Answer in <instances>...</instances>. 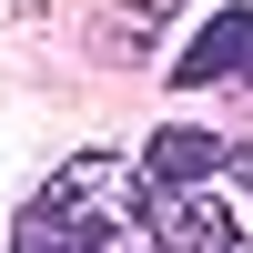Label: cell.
Listing matches in <instances>:
<instances>
[{
  "instance_id": "obj_2",
  "label": "cell",
  "mask_w": 253,
  "mask_h": 253,
  "mask_svg": "<svg viewBox=\"0 0 253 253\" xmlns=\"http://www.w3.org/2000/svg\"><path fill=\"white\" fill-rule=\"evenodd\" d=\"M223 162H233V142L193 132V122L152 132V152H142V233H152V253H253V233L233 223V193H213Z\"/></svg>"
},
{
  "instance_id": "obj_1",
  "label": "cell",
  "mask_w": 253,
  "mask_h": 253,
  "mask_svg": "<svg viewBox=\"0 0 253 253\" xmlns=\"http://www.w3.org/2000/svg\"><path fill=\"white\" fill-rule=\"evenodd\" d=\"M10 253H152L142 233V172L122 152H81L10 213Z\"/></svg>"
},
{
  "instance_id": "obj_5",
  "label": "cell",
  "mask_w": 253,
  "mask_h": 253,
  "mask_svg": "<svg viewBox=\"0 0 253 253\" xmlns=\"http://www.w3.org/2000/svg\"><path fill=\"white\" fill-rule=\"evenodd\" d=\"M132 10H142V20H152V10H172V0H132Z\"/></svg>"
},
{
  "instance_id": "obj_3",
  "label": "cell",
  "mask_w": 253,
  "mask_h": 253,
  "mask_svg": "<svg viewBox=\"0 0 253 253\" xmlns=\"http://www.w3.org/2000/svg\"><path fill=\"white\" fill-rule=\"evenodd\" d=\"M172 81L182 91H203V81H253V10H213L172 51Z\"/></svg>"
},
{
  "instance_id": "obj_4",
  "label": "cell",
  "mask_w": 253,
  "mask_h": 253,
  "mask_svg": "<svg viewBox=\"0 0 253 253\" xmlns=\"http://www.w3.org/2000/svg\"><path fill=\"white\" fill-rule=\"evenodd\" d=\"M223 182H243V203H253V142H233V162H223Z\"/></svg>"
}]
</instances>
